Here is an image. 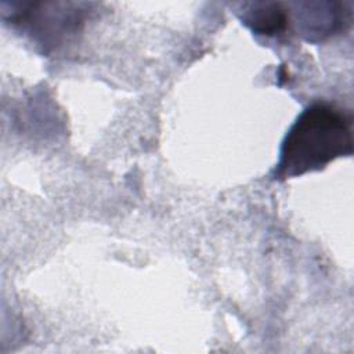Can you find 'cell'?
Returning <instances> with one entry per match:
<instances>
[{
	"label": "cell",
	"instance_id": "1",
	"mask_svg": "<svg viewBox=\"0 0 354 354\" xmlns=\"http://www.w3.org/2000/svg\"><path fill=\"white\" fill-rule=\"evenodd\" d=\"M351 153V116L335 105L315 102L307 106L288 130L274 176L278 180L301 176Z\"/></svg>",
	"mask_w": 354,
	"mask_h": 354
},
{
	"label": "cell",
	"instance_id": "2",
	"mask_svg": "<svg viewBox=\"0 0 354 354\" xmlns=\"http://www.w3.org/2000/svg\"><path fill=\"white\" fill-rule=\"evenodd\" d=\"M243 22L260 35L277 36L289 25V14L281 3H254L245 11Z\"/></svg>",
	"mask_w": 354,
	"mask_h": 354
}]
</instances>
